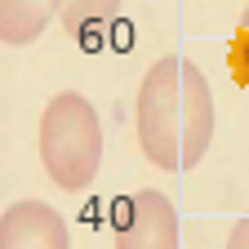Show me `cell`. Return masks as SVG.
<instances>
[{"label": "cell", "mask_w": 249, "mask_h": 249, "mask_svg": "<svg viewBox=\"0 0 249 249\" xmlns=\"http://www.w3.org/2000/svg\"><path fill=\"white\" fill-rule=\"evenodd\" d=\"M227 71L240 89H249V9L240 14L236 31H231V49H227Z\"/></svg>", "instance_id": "7"}, {"label": "cell", "mask_w": 249, "mask_h": 249, "mask_svg": "<svg viewBox=\"0 0 249 249\" xmlns=\"http://www.w3.org/2000/svg\"><path fill=\"white\" fill-rule=\"evenodd\" d=\"M0 249H71V236L53 205L14 200L0 218Z\"/></svg>", "instance_id": "4"}, {"label": "cell", "mask_w": 249, "mask_h": 249, "mask_svg": "<svg viewBox=\"0 0 249 249\" xmlns=\"http://www.w3.org/2000/svg\"><path fill=\"white\" fill-rule=\"evenodd\" d=\"M58 18V0H0V40L9 49L31 45Z\"/></svg>", "instance_id": "5"}, {"label": "cell", "mask_w": 249, "mask_h": 249, "mask_svg": "<svg viewBox=\"0 0 249 249\" xmlns=\"http://www.w3.org/2000/svg\"><path fill=\"white\" fill-rule=\"evenodd\" d=\"M116 249H178V209L165 192L156 187L134 192L124 223L116 231Z\"/></svg>", "instance_id": "3"}, {"label": "cell", "mask_w": 249, "mask_h": 249, "mask_svg": "<svg viewBox=\"0 0 249 249\" xmlns=\"http://www.w3.org/2000/svg\"><path fill=\"white\" fill-rule=\"evenodd\" d=\"M223 249H249V213L231 227V236H227V245H223Z\"/></svg>", "instance_id": "8"}, {"label": "cell", "mask_w": 249, "mask_h": 249, "mask_svg": "<svg viewBox=\"0 0 249 249\" xmlns=\"http://www.w3.org/2000/svg\"><path fill=\"white\" fill-rule=\"evenodd\" d=\"M120 14V0H58V22L71 36H89V31L107 27Z\"/></svg>", "instance_id": "6"}, {"label": "cell", "mask_w": 249, "mask_h": 249, "mask_svg": "<svg viewBox=\"0 0 249 249\" xmlns=\"http://www.w3.org/2000/svg\"><path fill=\"white\" fill-rule=\"evenodd\" d=\"M138 147L142 156L165 169V174H187L205 160L209 138H213V93L205 71L192 58H156L142 85H138Z\"/></svg>", "instance_id": "1"}, {"label": "cell", "mask_w": 249, "mask_h": 249, "mask_svg": "<svg viewBox=\"0 0 249 249\" xmlns=\"http://www.w3.org/2000/svg\"><path fill=\"white\" fill-rule=\"evenodd\" d=\"M40 165L62 192H85L103 165V124L85 93H53L40 116Z\"/></svg>", "instance_id": "2"}]
</instances>
